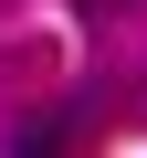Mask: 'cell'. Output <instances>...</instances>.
I'll use <instances>...</instances> for the list:
<instances>
[{"mask_svg": "<svg viewBox=\"0 0 147 158\" xmlns=\"http://www.w3.org/2000/svg\"><path fill=\"white\" fill-rule=\"evenodd\" d=\"M11 158H63V137H53V127H21V137H11Z\"/></svg>", "mask_w": 147, "mask_h": 158, "instance_id": "6da1fadb", "label": "cell"}, {"mask_svg": "<svg viewBox=\"0 0 147 158\" xmlns=\"http://www.w3.org/2000/svg\"><path fill=\"white\" fill-rule=\"evenodd\" d=\"M105 11H116V0H105Z\"/></svg>", "mask_w": 147, "mask_h": 158, "instance_id": "7a4b0ae2", "label": "cell"}]
</instances>
